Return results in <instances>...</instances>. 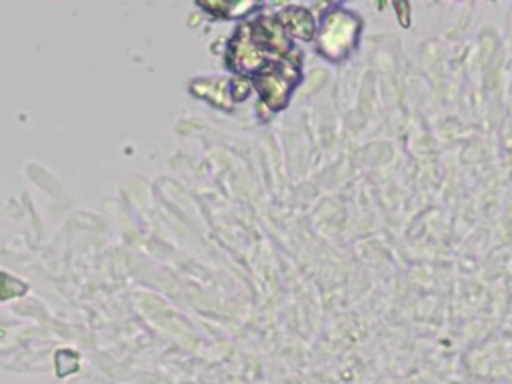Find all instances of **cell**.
I'll use <instances>...</instances> for the list:
<instances>
[{"instance_id":"6da1fadb","label":"cell","mask_w":512,"mask_h":384,"mask_svg":"<svg viewBox=\"0 0 512 384\" xmlns=\"http://www.w3.org/2000/svg\"><path fill=\"white\" fill-rule=\"evenodd\" d=\"M360 26V20L346 10H334L326 14L318 30V50L328 60L340 62L356 48Z\"/></svg>"},{"instance_id":"7a4b0ae2","label":"cell","mask_w":512,"mask_h":384,"mask_svg":"<svg viewBox=\"0 0 512 384\" xmlns=\"http://www.w3.org/2000/svg\"><path fill=\"white\" fill-rule=\"evenodd\" d=\"M278 18L284 24L286 32L290 34V38L294 36V38H300V40H312L316 36L314 18L302 6H290L284 12H280Z\"/></svg>"}]
</instances>
